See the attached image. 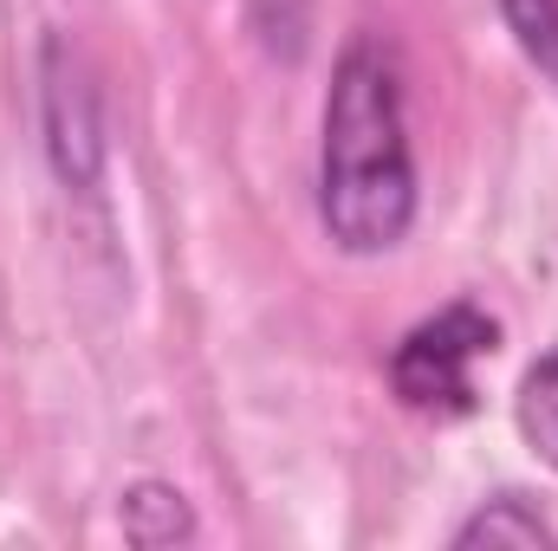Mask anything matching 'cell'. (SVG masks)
<instances>
[{"label": "cell", "mask_w": 558, "mask_h": 551, "mask_svg": "<svg viewBox=\"0 0 558 551\" xmlns=\"http://www.w3.org/2000/svg\"><path fill=\"white\" fill-rule=\"evenodd\" d=\"M318 221L338 254L371 260L416 228V149L403 124V72L377 33H357L325 91L318 143Z\"/></svg>", "instance_id": "cell-1"}, {"label": "cell", "mask_w": 558, "mask_h": 551, "mask_svg": "<svg viewBox=\"0 0 558 551\" xmlns=\"http://www.w3.org/2000/svg\"><path fill=\"white\" fill-rule=\"evenodd\" d=\"M500 351V325L474 305V298H448L441 311L416 318L397 344H390V396L410 415L428 421H461L474 415V364Z\"/></svg>", "instance_id": "cell-2"}, {"label": "cell", "mask_w": 558, "mask_h": 551, "mask_svg": "<svg viewBox=\"0 0 558 551\" xmlns=\"http://www.w3.org/2000/svg\"><path fill=\"white\" fill-rule=\"evenodd\" d=\"M454 551H474V546H558V526L539 513V500H526V493H494L487 506H474L461 526H454V539H448Z\"/></svg>", "instance_id": "cell-3"}, {"label": "cell", "mask_w": 558, "mask_h": 551, "mask_svg": "<svg viewBox=\"0 0 558 551\" xmlns=\"http://www.w3.org/2000/svg\"><path fill=\"white\" fill-rule=\"evenodd\" d=\"M118 526H124L131 546H189V539H195V513H189V500H182L169 480H137V487H124Z\"/></svg>", "instance_id": "cell-4"}, {"label": "cell", "mask_w": 558, "mask_h": 551, "mask_svg": "<svg viewBox=\"0 0 558 551\" xmlns=\"http://www.w3.org/2000/svg\"><path fill=\"white\" fill-rule=\"evenodd\" d=\"M513 421L526 434V448L558 474V344L520 377V396H513Z\"/></svg>", "instance_id": "cell-5"}, {"label": "cell", "mask_w": 558, "mask_h": 551, "mask_svg": "<svg viewBox=\"0 0 558 551\" xmlns=\"http://www.w3.org/2000/svg\"><path fill=\"white\" fill-rule=\"evenodd\" d=\"M500 20L520 39V52L558 85V0H500Z\"/></svg>", "instance_id": "cell-6"}]
</instances>
